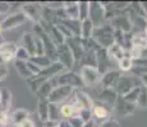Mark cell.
Segmentation results:
<instances>
[{"label":"cell","mask_w":147,"mask_h":127,"mask_svg":"<svg viewBox=\"0 0 147 127\" xmlns=\"http://www.w3.org/2000/svg\"><path fill=\"white\" fill-rule=\"evenodd\" d=\"M101 49H107L110 47L113 43H115L114 41V29L110 24H104L101 27H96L94 28L92 32V37H91Z\"/></svg>","instance_id":"cell-1"},{"label":"cell","mask_w":147,"mask_h":127,"mask_svg":"<svg viewBox=\"0 0 147 127\" xmlns=\"http://www.w3.org/2000/svg\"><path fill=\"white\" fill-rule=\"evenodd\" d=\"M140 86H143L140 78L132 76V75H120V78H119V80H118L114 90L118 93L119 97H123V95H125L127 93L131 92L132 89L140 88Z\"/></svg>","instance_id":"cell-2"},{"label":"cell","mask_w":147,"mask_h":127,"mask_svg":"<svg viewBox=\"0 0 147 127\" xmlns=\"http://www.w3.org/2000/svg\"><path fill=\"white\" fill-rule=\"evenodd\" d=\"M55 83H56V86L64 85V86H70L73 89H80L82 86H84L80 76V72H76L74 70H72V71H64L58 78H55Z\"/></svg>","instance_id":"cell-3"},{"label":"cell","mask_w":147,"mask_h":127,"mask_svg":"<svg viewBox=\"0 0 147 127\" xmlns=\"http://www.w3.org/2000/svg\"><path fill=\"white\" fill-rule=\"evenodd\" d=\"M88 19L94 27H101L105 23V10L101 3L98 1H91L88 3Z\"/></svg>","instance_id":"cell-4"},{"label":"cell","mask_w":147,"mask_h":127,"mask_svg":"<svg viewBox=\"0 0 147 127\" xmlns=\"http://www.w3.org/2000/svg\"><path fill=\"white\" fill-rule=\"evenodd\" d=\"M80 76L84 86H96L100 84L101 74L96 67L92 66H82L80 70Z\"/></svg>","instance_id":"cell-5"},{"label":"cell","mask_w":147,"mask_h":127,"mask_svg":"<svg viewBox=\"0 0 147 127\" xmlns=\"http://www.w3.org/2000/svg\"><path fill=\"white\" fill-rule=\"evenodd\" d=\"M56 56H58V61L65 67L67 71H72V69L76 66V61L67 43L56 46Z\"/></svg>","instance_id":"cell-6"},{"label":"cell","mask_w":147,"mask_h":127,"mask_svg":"<svg viewBox=\"0 0 147 127\" xmlns=\"http://www.w3.org/2000/svg\"><path fill=\"white\" fill-rule=\"evenodd\" d=\"M74 93V89L70 88V86H64V85H58L55 86L51 93H50L49 98V103H54V104H60L64 100H67L68 98H70Z\"/></svg>","instance_id":"cell-7"},{"label":"cell","mask_w":147,"mask_h":127,"mask_svg":"<svg viewBox=\"0 0 147 127\" xmlns=\"http://www.w3.org/2000/svg\"><path fill=\"white\" fill-rule=\"evenodd\" d=\"M110 25L113 27L114 31H120L123 33H131L132 29H133V24H132L131 18H129L128 14H125L124 12H121L115 18H113L110 21Z\"/></svg>","instance_id":"cell-8"},{"label":"cell","mask_w":147,"mask_h":127,"mask_svg":"<svg viewBox=\"0 0 147 127\" xmlns=\"http://www.w3.org/2000/svg\"><path fill=\"white\" fill-rule=\"evenodd\" d=\"M21 12L33 22V24H37L41 22V12H42V4L38 3H27V4H22Z\"/></svg>","instance_id":"cell-9"},{"label":"cell","mask_w":147,"mask_h":127,"mask_svg":"<svg viewBox=\"0 0 147 127\" xmlns=\"http://www.w3.org/2000/svg\"><path fill=\"white\" fill-rule=\"evenodd\" d=\"M27 21H28L27 17L24 15L21 10H18V12H14L10 14V15H8L7 18H5L4 21H1L0 23H1L3 32H4V31L13 29V28H17V27H19V25L24 24Z\"/></svg>","instance_id":"cell-10"},{"label":"cell","mask_w":147,"mask_h":127,"mask_svg":"<svg viewBox=\"0 0 147 127\" xmlns=\"http://www.w3.org/2000/svg\"><path fill=\"white\" fill-rule=\"evenodd\" d=\"M65 43L68 45V47L70 49L73 53V57H74L76 65L81 61L82 56L84 53V49H83V41L81 37H70L65 41Z\"/></svg>","instance_id":"cell-11"},{"label":"cell","mask_w":147,"mask_h":127,"mask_svg":"<svg viewBox=\"0 0 147 127\" xmlns=\"http://www.w3.org/2000/svg\"><path fill=\"white\" fill-rule=\"evenodd\" d=\"M120 75L121 74L119 70H110L104 75H101V80L98 85H101V89H114Z\"/></svg>","instance_id":"cell-12"},{"label":"cell","mask_w":147,"mask_h":127,"mask_svg":"<svg viewBox=\"0 0 147 127\" xmlns=\"http://www.w3.org/2000/svg\"><path fill=\"white\" fill-rule=\"evenodd\" d=\"M64 71H67L65 67L59 63V61H54V63L50 64V66H47V67H45V69L41 70L40 75L44 76V78H46L47 80H50V79L58 78V76L60 74H63Z\"/></svg>","instance_id":"cell-13"},{"label":"cell","mask_w":147,"mask_h":127,"mask_svg":"<svg viewBox=\"0 0 147 127\" xmlns=\"http://www.w3.org/2000/svg\"><path fill=\"white\" fill-rule=\"evenodd\" d=\"M114 107H115L117 113L119 114L120 117H128V116H132L134 113V109H136L134 104L125 102L121 97H118L117 103L114 104Z\"/></svg>","instance_id":"cell-14"},{"label":"cell","mask_w":147,"mask_h":127,"mask_svg":"<svg viewBox=\"0 0 147 127\" xmlns=\"http://www.w3.org/2000/svg\"><path fill=\"white\" fill-rule=\"evenodd\" d=\"M96 60H97V65H96V69L98 70L101 75H104L105 72L110 71L109 66L111 65V61L109 60L107 57V53H106V50L105 49H101L97 51L96 53Z\"/></svg>","instance_id":"cell-15"},{"label":"cell","mask_w":147,"mask_h":127,"mask_svg":"<svg viewBox=\"0 0 147 127\" xmlns=\"http://www.w3.org/2000/svg\"><path fill=\"white\" fill-rule=\"evenodd\" d=\"M17 43L12 41H5L4 43L0 46V56L3 57V60L5 61V64L12 61L14 59V55H16V51H17Z\"/></svg>","instance_id":"cell-16"},{"label":"cell","mask_w":147,"mask_h":127,"mask_svg":"<svg viewBox=\"0 0 147 127\" xmlns=\"http://www.w3.org/2000/svg\"><path fill=\"white\" fill-rule=\"evenodd\" d=\"M22 41H23V47L26 49L28 55L31 57L36 56V36L32 32H26L22 37Z\"/></svg>","instance_id":"cell-17"},{"label":"cell","mask_w":147,"mask_h":127,"mask_svg":"<svg viewBox=\"0 0 147 127\" xmlns=\"http://www.w3.org/2000/svg\"><path fill=\"white\" fill-rule=\"evenodd\" d=\"M67 28L70 32V35L73 37H81V27H82V22L80 19H65V21L59 22Z\"/></svg>","instance_id":"cell-18"},{"label":"cell","mask_w":147,"mask_h":127,"mask_svg":"<svg viewBox=\"0 0 147 127\" xmlns=\"http://www.w3.org/2000/svg\"><path fill=\"white\" fill-rule=\"evenodd\" d=\"M109 116H110L109 109L102 103H100V102H95L94 107H92V117L97 118L98 121L104 122V121L109 120Z\"/></svg>","instance_id":"cell-19"},{"label":"cell","mask_w":147,"mask_h":127,"mask_svg":"<svg viewBox=\"0 0 147 127\" xmlns=\"http://www.w3.org/2000/svg\"><path fill=\"white\" fill-rule=\"evenodd\" d=\"M118 97L119 95H118V93L114 89H101V92L98 93V100L101 103L111 104V106H114L117 103Z\"/></svg>","instance_id":"cell-20"},{"label":"cell","mask_w":147,"mask_h":127,"mask_svg":"<svg viewBox=\"0 0 147 127\" xmlns=\"http://www.w3.org/2000/svg\"><path fill=\"white\" fill-rule=\"evenodd\" d=\"M27 118H30V112L24 108H18L9 114V123L14 126H19Z\"/></svg>","instance_id":"cell-21"},{"label":"cell","mask_w":147,"mask_h":127,"mask_svg":"<svg viewBox=\"0 0 147 127\" xmlns=\"http://www.w3.org/2000/svg\"><path fill=\"white\" fill-rule=\"evenodd\" d=\"M124 51L119 45L117 43H113L110 47H107L106 49V53H107V57H109V60L111 61H117V63H119L121 59L124 57Z\"/></svg>","instance_id":"cell-22"},{"label":"cell","mask_w":147,"mask_h":127,"mask_svg":"<svg viewBox=\"0 0 147 127\" xmlns=\"http://www.w3.org/2000/svg\"><path fill=\"white\" fill-rule=\"evenodd\" d=\"M56 86V83H55V79H50V80H46L44 84L40 86L38 92L36 93L38 99H47L51 93V90Z\"/></svg>","instance_id":"cell-23"},{"label":"cell","mask_w":147,"mask_h":127,"mask_svg":"<svg viewBox=\"0 0 147 127\" xmlns=\"http://www.w3.org/2000/svg\"><path fill=\"white\" fill-rule=\"evenodd\" d=\"M73 97H74L77 100L81 102V104L83 106L84 109H91V111H92V107H94V104H95V100L92 99V98L90 97L87 93L81 92V90H74Z\"/></svg>","instance_id":"cell-24"},{"label":"cell","mask_w":147,"mask_h":127,"mask_svg":"<svg viewBox=\"0 0 147 127\" xmlns=\"http://www.w3.org/2000/svg\"><path fill=\"white\" fill-rule=\"evenodd\" d=\"M46 80H47L46 78H44V76H41L40 74H38V75L30 76V78H28L26 81H27V84H28V88H30V90L33 93V94H36V93L38 92V89H40V86Z\"/></svg>","instance_id":"cell-25"},{"label":"cell","mask_w":147,"mask_h":127,"mask_svg":"<svg viewBox=\"0 0 147 127\" xmlns=\"http://www.w3.org/2000/svg\"><path fill=\"white\" fill-rule=\"evenodd\" d=\"M0 111L3 112H9L10 106H12V93L8 89L0 90Z\"/></svg>","instance_id":"cell-26"},{"label":"cell","mask_w":147,"mask_h":127,"mask_svg":"<svg viewBox=\"0 0 147 127\" xmlns=\"http://www.w3.org/2000/svg\"><path fill=\"white\" fill-rule=\"evenodd\" d=\"M49 104L47 99H37V116L41 122L49 120Z\"/></svg>","instance_id":"cell-27"},{"label":"cell","mask_w":147,"mask_h":127,"mask_svg":"<svg viewBox=\"0 0 147 127\" xmlns=\"http://www.w3.org/2000/svg\"><path fill=\"white\" fill-rule=\"evenodd\" d=\"M64 10L68 19H80L78 1H64Z\"/></svg>","instance_id":"cell-28"},{"label":"cell","mask_w":147,"mask_h":127,"mask_svg":"<svg viewBox=\"0 0 147 127\" xmlns=\"http://www.w3.org/2000/svg\"><path fill=\"white\" fill-rule=\"evenodd\" d=\"M49 37L55 46H60V45L65 43V41H67V38L64 37V35L59 31V28L56 27V25H53L51 27V29H50V32H49Z\"/></svg>","instance_id":"cell-29"},{"label":"cell","mask_w":147,"mask_h":127,"mask_svg":"<svg viewBox=\"0 0 147 127\" xmlns=\"http://www.w3.org/2000/svg\"><path fill=\"white\" fill-rule=\"evenodd\" d=\"M96 51H84L83 56H82L80 64H82V66H92L96 67L97 65V60H96Z\"/></svg>","instance_id":"cell-30"},{"label":"cell","mask_w":147,"mask_h":127,"mask_svg":"<svg viewBox=\"0 0 147 127\" xmlns=\"http://www.w3.org/2000/svg\"><path fill=\"white\" fill-rule=\"evenodd\" d=\"M118 66H119V71H131L132 67H133V60L131 57V53L129 51H125L124 52V57L118 63Z\"/></svg>","instance_id":"cell-31"},{"label":"cell","mask_w":147,"mask_h":127,"mask_svg":"<svg viewBox=\"0 0 147 127\" xmlns=\"http://www.w3.org/2000/svg\"><path fill=\"white\" fill-rule=\"evenodd\" d=\"M94 24L91 23L88 18L82 21V27H81V38L88 39L92 37V32H94Z\"/></svg>","instance_id":"cell-32"},{"label":"cell","mask_w":147,"mask_h":127,"mask_svg":"<svg viewBox=\"0 0 147 127\" xmlns=\"http://www.w3.org/2000/svg\"><path fill=\"white\" fill-rule=\"evenodd\" d=\"M14 66H16L17 72H18V75L21 76V78H23V79H26L27 80L30 76H32L31 75V72H30V70H28V67H27V63L16 60L14 61Z\"/></svg>","instance_id":"cell-33"},{"label":"cell","mask_w":147,"mask_h":127,"mask_svg":"<svg viewBox=\"0 0 147 127\" xmlns=\"http://www.w3.org/2000/svg\"><path fill=\"white\" fill-rule=\"evenodd\" d=\"M28 61H31V63H33L36 65V66H38L40 69H45V67H47V66H50V64L53 63L51 60H50L49 57H46L45 55H42V56H32V57Z\"/></svg>","instance_id":"cell-34"},{"label":"cell","mask_w":147,"mask_h":127,"mask_svg":"<svg viewBox=\"0 0 147 127\" xmlns=\"http://www.w3.org/2000/svg\"><path fill=\"white\" fill-rule=\"evenodd\" d=\"M132 46L138 47V49L145 50L147 47V38L145 37V35H141V33H136L132 37Z\"/></svg>","instance_id":"cell-35"},{"label":"cell","mask_w":147,"mask_h":127,"mask_svg":"<svg viewBox=\"0 0 147 127\" xmlns=\"http://www.w3.org/2000/svg\"><path fill=\"white\" fill-rule=\"evenodd\" d=\"M60 104H54L50 103L49 104V120H54V121H60Z\"/></svg>","instance_id":"cell-36"},{"label":"cell","mask_w":147,"mask_h":127,"mask_svg":"<svg viewBox=\"0 0 147 127\" xmlns=\"http://www.w3.org/2000/svg\"><path fill=\"white\" fill-rule=\"evenodd\" d=\"M14 59L18 61H24V63H27L31 59V56L28 55V52L23 46H18L17 47V51H16V55H14Z\"/></svg>","instance_id":"cell-37"},{"label":"cell","mask_w":147,"mask_h":127,"mask_svg":"<svg viewBox=\"0 0 147 127\" xmlns=\"http://www.w3.org/2000/svg\"><path fill=\"white\" fill-rule=\"evenodd\" d=\"M140 90H141V86H140V88H134V89H132L129 93H127L125 95H123L121 98H123L125 102H128V103L136 104L138 95H140Z\"/></svg>","instance_id":"cell-38"},{"label":"cell","mask_w":147,"mask_h":127,"mask_svg":"<svg viewBox=\"0 0 147 127\" xmlns=\"http://www.w3.org/2000/svg\"><path fill=\"white\" fill-rule=\"evenodd\" d=\"M78 13H80V21H84L88 18V3L78 1Z\"/></svg>","instance_id":"cell-39"},{"label":"cell","mask_w":147,"mask_h":127,"mask_svg":"<svg viewBox=\"0 0 147 127\" xmlns=\"http://www.w3.org/2000/svg\"><path fill=\"white\" fill-rule=\"evenodd\" d=\"M136 103H137L140 107H143V108L147 107V88L146 86H141L140 95H138Z\"/></svg>","instance_id":"cell-40"},{"label":"cell","mask_w":147,"mask_h":127,"mask_svg":"<svg viewBox=\"0 0 147 127\" xmlns=\"http://www.w3.org/2000/svg\"><path fill=\"white\" fill-rule=\"evenodd\" d=\"M60 114L63 117H67V118H70L74 116V109H73V106L70 103H67V104H63L60 106Z\"/></svg>","instance_id":"cell-41"},{"label":"cell","mask_w":147,"mask_h":127,"mask_svg":"<svg viewBox=\"0 0 147 127\" xmlns=\"http://www.w3.org/2000/svg\"><path fill=\"white\" fill-rule=\"evenodd\" d=\"M67 122L70 127H84V122L78 117V116H73V117L68 118Z\"/></svg>","instance_id":"cell-42"},{"label":"cell","mask_w":147,"mask_h":127,"mask_svg":"<svg viewBox=\"0 0 147 127\" xmlns=\"http://www.w3.org/2000/svg\"><path fill=\"white\" fill-rule=\"evenodd\" d=\"M78 117H80L84 123L90 122V121L92 120V111L91 109H82L80 112V114H78Z\"/></svg>","instance_id":"cell-43"},{"label":"cell","mask_w":147,"mask_h":127,"mask_svg":"<svg viewBox=\"0 0 147 127\" xmlns=\"http://www.w3.org/2000/svg\"><path fill=\"white\" fill-rule=\"evenodd\" d=\"M27 67H28V70H30L31 75H38L40 74V71H41L40 67L36 66V65L33 63H31V61H27Z\"/></svg>","instance_id":"cell-44"},{"label":"cell","mask_w":147,"mask_h":127,"mask_svg":"<svg viewBox=\"0 0 147 127\" xmlns=\"http://www.w3.org/2000/svg\"><path fill=\"white\" fill-rule=\"evenodd\" d=\"M97 127H120V126H119V123H118V121L110 120V118H109V120H106V121H104V122H101Z\"/></svg>","instance_id":"cell-45"},{"label":"cell","mask_w":147,"mask_h":127,"mask_svg":"<svg viewBox=\"0 0 147 127\" xmlns=\"http://www.w3.org/2000/svg\"><path fill=\"white\" fill-rule=\"evenodd\" d=\"M8 122H9V113H8V112L0 111V125L5 126Z\"/></svg>","instance_id":"cell-46"},{"label":"cell","mask_w":147,"mask_h":127,"mask_svg":"<svg viewBox=\"0 0 147 127\" xmlns=\"http://www.w3.org/2000/svg\"><path fill=\"white\" fill-rule=\"evenodd\" d=\"M10 12V7L9 3L5 1H0V14H8Z\"/></svg>","instance_id":"cell-47"},{"label":"cell","mask_w":147,"mask_h":127,"mask_svg":"<svg viewBox=\"0 0 147 127\" xmlns=\"http://www.w3.org/2000/svg\"><path fill=\"white\" fill-rule=\"evenodd\" d=\"M60 125V121H54V120H47L45 122H42L44 127H59Z\"/></svg>","instance_id":"cell-48"},{"label":"cell","mask_w":147,"mask_h":127,"mask_svg":"<svg viewBox=\"0 0 147 127\" xmlns=\"http://www.w3.org/2000/svg\"><path fill=\"white\" fill-rule=\"evenodd\" d=\"M8 72H9V69H8L7 65H1L0 66V81L4 80L5 76L8 75Z\"/></svg>","instance_id":"cell-49"},{"label":"cell","mask_w":147,"mask_h":127,"mask_svg":"<svg viewBox=\"0 0 147 127\" xmlns=\"http://www.w3.org/2000/svg\"><path fill=\"white\" fill-rule=\"evenodd\" d=\"M18 127H36V125H35V122H33V120L27 118V120H24Z\"/></svg>","instance_id":"cell-50"},{"label":"cell","mask_w":147,"mask_h":127,"mask_svg":"<svg viewBox=\"0 0 147 127\" xmlns=\"http://www.w3.org/2000/svg\"><path fill=\"white\" fill-rule=\"evenodd\" d=\"M97 126H98V125L95 122L94 120H91V121H90V122L84 123V127H97Z\"/></svg>","instance_id":"cell-51"},{"label":"cell","mask_w":147,"mask_h":127,"mask_svg":"<svg viewBox=\"0 0 147 127\" xmlns=\"http://www.w3.org/2000/svg\"><path fill=\"white\" fill-rule=\"evenodd\" d=\"M59 127H70V126L68 125L67 121H60V125H59Z\"/></svg>","instance_id":"cell-52"},{"label":"cell","mask_w":147,"mask_h":127,"mask_svg":"<svg viewBox=\"0 0 147 127\" xmlns=\"http://www.w3.org/2000/svg\"><path fill=\"white\" fill-rule=\"evenodd\" d=\"M4 42H5V41H4V38H3V36H1V35H0V46H1V45L4 43Z\"/></svg>","instance_id":"cell-53"},{"label":"cell","mask_w":147,"mask_h":127,"mask_svg":"<svg viewBox=\"0 0 147 127\" xmlns=\"http://www.w3.org/2000/svg\"><path fill=\"white\" fill-rule=\"evenodd\" d=\"M143 35H145V37L147 38V25L145 27V29H143Z\"/></svg>","instance_id":"cell-54"},{"label":"cell","mask_w":147,"mask_h":127,"mask_svg":"<svg viewBox=\"0 0 147 127\" xmlns=\"http://www.w3.org/2000/svg\"><path fill=\"white\" fill-rule=\"evenodd\" d=\"M3 33V28H1V23H0V35Z\"/></svg>","instance_id":"cell-55"},{"label":"cell","mask_w":147,"mask_h":127,"mask_svg":"<svg viewBox=\"0 0 147 127\" xmlns=\"http://www.w3.org/2000/svg\"><path fill=\"white\" fill-rule=\"evenodd\" d=\"M0 98H1V97H0Z\"/></svg>","instance_id":"cell-56"}]
</instances>
